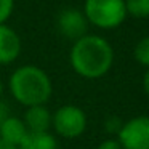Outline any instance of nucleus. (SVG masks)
Wrapping results in <instances>:
<instances>
[{
	"label": "nucleus",
	"mask_w": 149,
	"mask_h": 149,
	"mask_svg": "<svg viewBox=\"0 0 149 149\" xmlns=\"http://www.w3.org/2000/svg\"><path fill=\"white\" fill-rule=\"evenodd\" d=\"M71 66L80 77L100 79L109 72L114 63V50L100 36H84L71 48Z\"/></svg>",
	"instance_id": "nucleus-1"
},
{
	"label": "nucleus",
	"mask_w": 149,
	"mask_h": 149,
	"mask_svg": "<svg viewBox=\"0 0 149 149\" xmlns=\"http://www.w3.org/2000/svg\"><path fill=\"white\" fill-rule=\"evenodd\" d=\"M13 98L23 106H40L52 96V80L43 69L37 66H21L11 74L8 82Z\"/></svg>",
	"instance_id": "nucleus-2"
},
{
	"label": "nucleus",
	"mask_w": 149,
	"mask_h": 149,
	"mask_svg": "<svg viewBox=\"0 0 149 149\" xmlns=\"http://www.w3.org/2000/svg\"><path fill=\"white\" fill-rule=\"evenodd\" d=\"M84 15L100 29H114L127 18L125 0H85Z\"/></svg>",
	"instance_id": "nucleus-3"
},
{
	"label": "nucleus",
	"mask_w": 149,
	"mask_h": 149,
	"mask_svg": "<svg viewBox=\"0 0 149 149\" xmlns=\"http://www.w3.org/2000/svg\"><path fill=\"white\" fill-rule=\"evenodd\" d=\"M52 125L55 132L64 138H77L87 128V116L79 106L64 104L58 107L55 116H52Z\"/></svg>",
	"instance_id": "nucleus-4"
},
{
	"label": "nucleus",
	"mask_w": 149,
	"mask_h": 149,
	"mask_svg": "<svg viewBox=\"0 0 149 149\" xmlns=\"http://www.w3.org/2000/svg\"><path fill=\"white\" fill-rule=\"evenodd\" d=\"M117 135L122 149H149V117L138 116L130 119L122 123Z\"/></svg>",
	"instance_id": "nucleus-5"
},
{
	"label": "nucleus",
	"mask_w": 149,
	"mask_h": 149,
	"mask_svg": "<svg viewBox=\"0 0 149 149\" xmlns=\"http://www.w3.org/2000/svg\"><path fill=\"white\" fill-rule=\"evenodd\" d=\"M58 29L66 39L79 40L84 36H87L88 31V21L85 18L84 11H79L75 8H64L58 15Z\"/></svg>",
	"instance_id": "nucleus-6"
},
{
	"label": "nucleus",
	"mask_w": 149,
	"mask_h": 149,
	"mask_svg": "<svg viewBox=\"0 0 149 149\" xmlns=\"http://www.w3.org/2000/svg\"><path fill=\"white\" fill-rule=\"evenodd\" d=\"M21 40L16 31L7 24H0V64H10L19 56Z\"/></svg>",
	"instance_id": "nucleus-7"
},
{
	"label": "nucleus",
	"mask_w": 149,
	"mask_h": 149,
	"mask_svg": "<svg viewBox=\"0 0 149 149\" xmlns=\"http://www.w3.org/2000/svg\"><path fill=\"white\" fill-rule=\"evenodd\" d=\"M27 132H48L52 127V114L45 104L27 107L23 119Z\"/></svg>",
	"instance_id": "nucleus-8"
},
{
	"label": "nucleus",
	"mask_w": 149,
	"mask_h": 149,
	"mask_svg": "<svg viewBox=\"0 0 149 149\" xmlns=\"http://www.w3.org/2000/svg\"><path fill=\"white\" fill-rule=\"evenodd\" d=\"M27 135V128L24 125L23 119L18 117H8L2 125H0V139L11 146H19L23 138Z\"/></svg>",
	"instance_id": "nucleus-9"
},
{
	"label": "nucleus",
	"mask_w": 149,
	"mask_h": 149,
	"mask_svg": "<svg viewBox=\"0 0 149 149\" xmlns=\"http://www.w3.org/2000/svg\"><path fill=\"white\" fill-rule=\"evenodd\" d=\"M18 149H56V139L50 132H27Z\"/></svg>",
	"instance_id": "nucleus-10"
},
{
	"label": "nucleus",
	"mask_w": 149,
	"mask_h": 149,
	"mask_svg": "<svg viewBox=\"0 0 149 149\" xmlns=\"http://www.w3.org/2000/svg\"><path fill=\"white\" fill-rule=\"evenodd\" d=\"M125 10L133 18H149V0H125Z\"/></svg>",
	"instance_id": "nucleus-11"
},
{
	"label": "nucleus",
	"mask_w": 149,
	"mask_h": 149,
	"mask_svg": "<svg viewBox=\"0 0 149 149\" xmlns=\"http://www.w3.org/2000/svg\"><path fill=\"white\" fill-rule=\"evenodd\" d=\"M135 59L141 66L149 68V36L143 37L135 47Z\"/></svg>",
	"instance_id": "nucleus-12"
},
{
	"label": "nucleus",
	"mask_w": 149,
	"mask_h": 149,
	"mask_svg": "<svg viewBox=\"0 0 149 149\" xmlns=\"http://www.w3.org/2000/svg\"><path fill=\"white\" fill-rule=\"evenodd\" d=\"M15 8V0H0V24H3L11 16Z\"/></svg>",
	"instance_id": "nucleus-13"
},
{
	"label": "nucleus",
	"mask_w": 149,
	"mask_h": 149,
	"mask_svg": "<svg viewBox=\"0 0 149 149\" xmlns=\"http://www.w3.org/2000/svg\"><path fill=\"white\" fill-rule=\"evenodd\" d=\"M98 149H122V146H120V143L117 141V139L109 138V139H104V141L98 146Z\"/></svg>",
	"instance_id": "nucleus-14"
},
{
	"label": "nucleus",
	"mask_w": 149,
	"mask_h": 149,
	"mask_svg": "<svg viewBox=\"0 0 149 149\" xmlns=\"http://www.w3.org/2000/svg\"><path fill=\"white\" fill-rule=\"evenodd\" d=\"M10 117V111H8V106L5 103H0V125L5 122V120Z\"/></svg>",
	"instance_id": "nucleus-15"
},
{
	"label": "nucleus",
	"mask_w": 149,
	"mask_h": 149,
	"mask_svg": "<svg viewBox=\"0 0 149 149\" xmlns=\"http://www.w3.org/2000/svg\"><path fill=\"white\" fill-rule=\"evenodd\" d=\"M143 87H144L146 95L149 96V68H148V71H146L144 77H143Z\"/></svg>",
	"instance_id": "nucleus-16"
},
{
	"label": "nucleus",
	"mask_w": 149,
	"mask_h": 149,
	"mask_svg": "<svg viewBox=\"0 0 149 149\" xmlns=\"http://www.w3.org/2000/svg\"><path fill=\"white\" fill-rule=\"evenodd\" d=\"M0 149H18V148H16V146L8 144V143H5V141H2V139H0Z\"/></svg>",
	"instance_id": "nucleus-17"
},
{
	"label": "nucleus",
	"mask_w": 149,
	"mask_h": 149,
	"mask_svg": "<svg viewBox=\"0 0 149 149\" xmlns=\"http://www.w3.org/2000/svg\"><path fill=\"white\" fill-rule=\"evenodd\" d=\"M2 91H3V85H2V80H0V96H2Z\"/></svg>",
	"instance_id": "nucleus-18"
}]
</instances>
